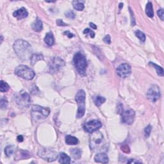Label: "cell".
I'll return each mask as SVG.
<instances>
[{
  "mask_svg": "<svg viewBox=\"0 0 164 164\" xmlns=\"http://www.w3.org/2000/svg\"><path fill=\"white\" fill-rule=\"evenodd\" d=\"M14 50L16 54L23 60H27L32 56V48L28 42L19 39L14 44Z\"/></svg>",
  "mask_w": 164,
  "mask_h": 164,
  "instance_id": "cell-1",
  "label": "cell"
},
{
  "mask_svg": "<svg viewBox=\"0 0 164 164\" xmlns=\"http://www.w3.org/2000/svg\"><path fill=\"white\" fill-rule=\"evenodd\" d=\"M73 62L78 72L81 76H85L87 67V62L85 56L82 53H77L74 56Z\"/></svg>",
  "mask_w": 164,
  "mask_h": 164,
  "instance_id": "cell-2",
  "label": "cell"
},
{
  "mask_svg": "<svg viewBox=\"0 0 164 164\" xmlns=\"http://www.w3.org/2000/svg\"><path fill=\"white\" fill-rule=\"evenodd\" d=\"M15 74L17 76L26 80H33L35 73L33 69L27 66H18L15 69Z\"/></svg>",
  "mask_w": 164,
  "mask_h": 164,
  "instance_id": "cell-3",
  "label": "cell"
},
{
  "mask_svg": "<svg viewBox=\"0 0 164 164\" xmlns=\"http://www.w3.org/2000/svg\"><path fill=\"white\" fill-rule=\"evenodd\" d=\"M85 92L83 90H80L77 92L75 99L78 106V108L76 117L78 119H80L85 115Z\"/></svg>",
  "mask_w": 164,
  "mask_h": 164,
  "instance_id": "cell-4",
  "label": "cell"
},
{
  "mask_svg": "<svg viewBox=\"0 0 164 164\" xmlns=\"http://www.w3.org/2000/svg\"><path fill=\"white\" fill-rule=\"evenodd\" d=\"M14 99L15 103L20 107L28 108L30 105L31 98L25 90H22L15 95Z\"/></svg>",
  "mask_w": 164,
  "mask_h": 164,
  "instance_id": "cell-5",
  "label": "cell"
},
{
  "mask_svg": "<svg viewBox=\"0 0 164 164\" xmlns=\"http://www.w3.org/2000/svg\"><path fill=\"white\" fill-rule=\"evenodd\" d=\"M104 137L100 131H96L92 133L90 136V147L92 150H96L103 146Z\"/></svg>",
  "mask_w": 164,
  "mask_h": 164,
  "instance_id": "cell-6",
  "label": "cell"
},
{
  "mask_svg": "<svg viewBox=\"0 0 164 164\" xmlns=\"http://www.w3.org/2000/svg\"><path fill=\"white\" fill-rule=\"evenodd\" d=\"M50 109L48 107H43L39 105H33L31 107V115L37 119H45L50 115Z\"/></svg>",
  "mask_w": 164,
  "mask_h": 164,
  "instance_id": "cell-7",
  "label": "cell"
},
{
  "mask_svg": "<svg viewBox=\"0 0 164 164\" xmlns=\"http://www.w3.org/2000/svg\"><path fill=\"white\" fill-rule=\"evenodd\" d=\"M38 155L42 159L49 162H53L58 158V155L56 151L47 148L40 149L38 151Z\"/></svg>",
  "mask_w": 164,
  "mask_h": 164,
  "instance_id": "cell-8",
  "label": "cell"
},
{
  "mask_svg": "<svg viewBox=\"0 0 164 164\" xmlns=\"http://www.w3.org/2000/svg\"><path fill=\"white\" fill-rule=\"evenodd\" d=\"M64 66H65V62L61 58L56 56V57L53 58L50 62V71L51 72L54 73V72H58Z\"/></svg>",
  "mask_w": 164,
  "mask_h": 164,
  "instance_id": "cell-9",
  "label": "cell"
},
{
  "mask_svg": "<svg viewBox=\"0 0 164 164\" xmlns=\"http://www.w3.org/2000/svg\"><path fill=\"white\" fill-rule=\"evenodd\" d=\"M102 126L101 122L98 120H93L86 122L83 125V129L86 132L92 133L98 131Z\"/></svg>",
  "mask_w": 164,
  "mask_h": 164,
  "instance_id": "cell-10",
  "label": "cell"
},
{
  "mask_svg": "<svg viewBox=\"0 0 164 164\" xmlns=\"http://www.w3.org/2000/svg\"><path fill=\"white\" fill-rule=\"evenodd\" d=\"M147 97L150 101L156 102L160 97V91L158 86L157 85H153L147 90Z\"/></svg>",
  "mask_w": 164,
  "mask_h": 164,
  "instance_id": "cell-11",
  "label": "cell"
},
{
  "mask_svg": "<svg viewBox=\"0 0 164 164\" xmlns=\"http://www.w3.org/2000/svg\"><path fill=\"white\" fill-rule=\"evenodd\" d=\"M117 74L120 78H125L131 74V66L128 64H122L118 67L116 70Z\"/></svg>",
  "mask_w": 164,
  "mask_h": 164,
  "instance_id": "cell-12",
  "label": "cell"
},
{
  "mask_svg": "<svg viewBox=\"0 0 164 164\" xmlns=\"http://www.w3.org/2000/svg\"><path fill=\"white\" fill-rule=\"evenodd\" d=\"M135 111L133 110H128L121 114L122 121L126 125H131L135 120Z\"/></svg>",
  "mask_w": 164,
  "mask_h": 164,
  "instance_id": "cell-13",
  "label": "cell"
},
{
  "mask_svg": "<svg viewBox=\"0 0 164 164\" xmlns=\"http://www.w3.org/2000/svg\"><path fill=\"white\" fill-rule=\"evenodd\" d=\"M13 15H14V17L17 18V19H22L27 17V16L28 15V12L25 8L22 7L14 12Z\"/></svg>",
  "mask_w": 164,
  "mask_h": 164,
  "instance_id": "cell-14",
  "label": "cell"
},
{
  "mask_svg": "<svg viewBox=\"0 0 164 164\" xmlns=\"http://www.w3.org/2000/svg\"><path fill=\"white\" fill-rule=\"evenodd\" d=\"M29 157H31V154L29 152L27 151L19 150L15 155V160L28 159Z\"/></svg>",
  "mask_w": 164,
  "mask_h": 164,
  "instance_id": "cell-15",
  "label": "cell"
},
{
  "mask_svg": "<svg viewBox=\"0 0 164 164\" xmlns=\"http://www.w3.org/2000/svg\"><path fill=\"white\" fill-rule=\"evenodd\" d=\"M95 162L97 163H108V157L105 153H98L94 157Z\"/></svg>",
  "mask_w": 164,
  "mask_h": 164,
  "instance_id": "cell-16",
  "label": "cell"
},
{
  "mask_svg": "<svg viewBox=\"0 0 164 164\" xmlns=\"http://www.w3.org/2000/svg\"><path fill=\"white\" fill-rule=\"evenodd\" d=\"M32 28L34 31L39 32L41 31L43 28V24L41 19L39 17H37L35 22L32 24Z\"/></svg>",
  "mask_w": 164,
  "mask_h": 164,
  "instance_id": "cell-17",
  "label": "cell"
},
{
  "mask_svg": "<svg viewBox=\"0 0 164 164\" xmlns=\"http://www.w3.org/2000/svg\"><path fill=\"white\" fill-rule=\"evenodd\" d=\"M44 42L48 46H52L55 43V39L53 34L52 32H49V33H46V37L44 38Z\"/></svg>",
  "mask_w": 164,
  "mask_h": 164,
  "instance_id": "cell-18",
  "label": "cell"
},
{
  "mask_svg": "<svg viewBox=\"0 0 164 164\" xmlns=\"http://www.w3.org/2000/svg\"><path fill=\"white\" fill-rule=\"evenodd\" d=\"M59 162L60 163L68 164L71 163V158L65 153H59Z\"/></svg>",
  "mask_w": 164,
  "mask_h": 164,
  "instance_id": "cell-19",
  "label": "cell"
},
{
  "mask_svg": "<svg viewBox=\"0 0 164 164\" xmlns=\"http://www.w3.org/2000/svg\"><path fill=\"white\" fill-rule=\"evenodd\" d=\"M44 60V56L42 54H33L30 58V64L31 66H34L37 62Z\"/></svg>",
  "mask_w": 164,
  "mask_h": 164,
  "instance_id": "cell-20",
  "label": "cell"
},
{
  "mask_svg": "<svg viewBox=\"0 0 164 164\" xmlns=\"http://www.w3.org/2000/svg\"><path fill=\"white\" fill-rule=\"evenodd\" d=\"M70 153L72 155V157L74 160H78L81 158L82 156V151L78 148H73L70 150Z\"/></svg>",
  "mask_w": 164,
  "mask_h": 164,
  "instance_id": "cell-21",
  "label": "cell"
},
{
  "mask_svg": "<svg viewBox=\"0 0 164 164\" xmlns=\"http://www.w3.org/2000/svg\"><path fill=\"white\" fill-rule=\"evenodd\" d=\"M66 142L68 145H76L78 144V139L76 137L71 135H67L66 137Z\"/></svg>",
  "mask_w": 164,
  "mask_h": 164,
  "instance_id": "cell-22",
  "label": "cell"
},
{
  "mask_svg": "<svg viewBox=\"0 0 164 164\" xmlns=\"http://www.w3.org/2000/svg\"><path fill=\"white\" fill-rule=\"evenodd\" d=\"M72 4L73 5V7L75 10H78V11H82L84 9V4L83 3L80 1H73L72 2Z\"/></svg>",
  "mask_w": 164,
  "mask_h": 164,
  "instance_id": "cell-23",
  "label": "cell"
},
{
  "mask_svg": "<svg viewBox=\"0 0 164 164\" xmlns=\"http://www.w3.org/2000/svg\"><path fill=\"white\" fill-rule=\"evenodd\" d=\"M146 13L149 17H153L154 16V12H153V4L151 2H148L146 7Z\"/></svg>",
  "mask_w": 164,
  "mask_h": 164,
  "instance_id": "cell-24",
  "label": "cell"
},
{
  "mask_svg": "<svg viewBox=\"0 0 164 164\" xmlns=\"http://www.w3.org/2000/svg\"><path fill=\"white\" fill-rule=\"evenodd\" d=\"M149 64L151 66H152L154 68H155L156 71H157V74L158 75V76H163V69L162 67L158 66L156 64H154L153 62H149Z\"/></svg>",
  "mask_w": 164,
  "mask_h": 164,
  "instance_id": "cell-25",
  "label": "cell"
},
{
  "mask_svg": "<svg viewBox=\"0 0 164 164\" xmlns=\"http://www.w3.org/2000/svg\"><path fill=\"white\" fill-rule=\"evenodd\" d=\"M94 101L97 106H100L102 104H103L106 101V99L102 96H97L94 99Z\"/></svg>",
  "mask_w": 164,
  "mask_h": 164,
  "instance_id": "cell-26",
  "label": "cell"
},
{
  "mask_svg": "<svg viewBox=\"0 0 164 164\" xmlns=\"http://www.w3.org/2000/svg\"><path fill=\"white\" fill-rule=\"evenodd\" d=\"M0 84H1L0 85V90H1V92H7V91L9 90L10 88L9 85H8V83H7L6 82H5L4 81L1 80Z\"/></svg>",
  "mask_w": 164,
  "mask_h": 164,
  "instance_id": "cell-27",
  "label": "cell"
},
{
  "mask_svg": "<svg viewBox=\"0 0 164 164\" xmlns=\"http://www.w3.org/2000/svg\"><path fill=\"white\" fill-rule=\"evenodd\" d=\"M14 146H7L5 149V155H6L7 157H10V156L13 154V153H14Z\"/></svg>",
  "mask_w": 164,
  "mask_h": 164,
  "instance_id": "cell-28",
  "label": "cell"
},
{
  "mask_svg": "<svg viewBox=\"0 0 164 164\" xmlns=\"http://www.w3.org/2000/svg\"><path fill=\"white\" fill-rule=\"evenodd\" d=\"M135 33L137 38H139L140 40H141V41L142 42H144L145 41H146V35H145V34L143 33V32H142L140 30H137Z\"/></svg>",
  "mask_w": 164,
  "mask_h": 164,
  "instance_id": "cell-29",
  "label": "cell"
},
{
  "mask_svg": "<svg viewBox=\"0 0 164 164\" xmlns=\"http://www.w3.org/2000/svg\"><path fill=\"white\" fill-rule=\"evenodd\" d=\"M8 106V101L6 99L1 98L0 101V107L2 110H5L7 108Z\"/></svg>",
  "mask_w": 164,
  "mask_h": 164,
  "instance_id": "cell-30",
  "label": "cell"
},
{
  "mask_svg": "<svg viewBox=\"0 0 164 164\" xmlns=\"http://www.w3.org/2000/svg\"><path fill=\"white\" fill-rule=\"evenodd\" d=\"M83 33L87 35H90L92 39L94 38V37H95V33H94V32L92 30H91V29H89V28L85 29V30L83 31Z\"/></svg>",
  "mask_w": 164,
  "mask_h": 164,
  "instance_id": "cell-31",
  "label": "cell"
},
{
  "mask_svg": "<svg viewBox=\"0 0 164 164\" xmlns=\"http://www.w3.org/2000/svg\"><path fill=\"white\" fill-rule=\"evenodd\" d=\"M151 130H152V126L151 125H148L146 128L144 129V133H145V136H146V137H149Z\"/></svg>",
  "mask_w": 164,
  "mask_h": 164,
  "instance_id": "cell-32",
  "label": "cell"
},
{
  "mask_svg": "<svg viewBox=\"0 0 164 164\" xmlns=\"http://www.w3.org/2000/svg\"><path fill=\"white\" fill-rule=\"evenodd\" d=\"M65 15L67 17L70 19H74L75 17H76L75 14L73 12V11H72V10H69V11L66 12L65 13Z\"/></svg>",
  "mask_w": 164,
  "mask_h": 164,
  "instance_id": "cell-33",
  "label": "cell"
},
{
  "mask_svg": "<svg viewBox=\"0 0 164 164\" xmlns=\"http://www.w3.org/2000/svg\"><path fill=\"white\" fill-rule=\"evenodd\" d=\"M129 10H130V13L131 15V26H134L135 25V17H134V14L133 12L131 10V8H129Z\"/></svg>",
  "mask_w": 164,
  "mask_h": 164,
  "instance_id": "cell-34",
  "label": "cell"
},
{
  "mask_svg": "<svg viewBox=\"0 0 164 164\" xmlns=\"http://www.w3.org/2000/svg\"><path fill=\"white\" fill-rule=\"evenodd\" d=\"M157 14L158 15V17L160 18V19L162 21L164 20V13H163V10L162 9H159L157 12Z\"/></svg>",
  "mask_w": 164,
  "mask_h": 164,
  "instance_id": "cell-35",
  "label": "cell"
},
{
  "mask_svg": "<svg viewBox=\"0 0 164 164\" xmlns=\"http://www.w3.org/2000/svg\"><path fill=\"white\" fill-rule=\"evenodd\" d=\"M103 41L106 43V44H110L111 43V38L109 35H106L103 38Z\"/></svg>",
  "mask_w": 164,
  "mask_h": 164,
  "instance_id": "cell-36",
  "label": "cell"
},
{
  "mask_svg": "<svg viewBox=\"0 0 164 164\" xmlns=\"http://www.w3.org/2000/svg\"><path fill=\"white\" fill-rule=\"evenodd\" d=\"M121 150L123 152H125L126 153H130V147H129L128 145H124L123 146L121 147Z\"/></svg>",
  "mask_w": 164,
  "mask_h": 164,
  "instance_id": "cell-37",
  "label": "cell"
},
{
  "mask_svg": "<svg viewBox=\"0 0 164 164\" xmlns=\"http://www.w3.org/2000/svg\"><path fill=\"white\" fill-rule=\"evenodd\" d=\"M56 25H57L59 26H68V25H67L66 23H64V21L62 20H61V19L56 20Z\"/></svg>",
  "mask_w": 164,
  "mask_h": 164,
  "instance_id": "cell-38",
  "label": "cell"
},
{
  "mask_svg": "<svg viewBox=\"0 0 164 164\" xmlns=\"http://www.w3.org/2000/svg\"><path fill=\"white\" fill-rule=\"evenodd\" d=\"M127 163H141L142 162H140V161L139 160H137L136 159H132V158H131V159L128 160Z\"/></svg>",
  "mask_w": 164,
  "mask_h": 164,
  "instance_id": "cell-39",
  "label": "cell"
},
{
  "mask_svg": "<svg viewBox=\"0 0 164 164\" xmlns=\"http://www.w3.org/2000/svg\"><path fill=\"white\" fill-rule=\"evenodd\" d=\"M64 35H66L69 38H72V37H74V35L71 33L69 31H66L65 32H64Z\"/></svg>",
  "mask_w": 164,
  "mask_h": 164,
  "instance_id": "cell-40",
  "label": "cell"
},
{
  "mask_svg": "<svg viewBox=\"0 0 164 164\" xmlns=\"http://www.w3.org/2000/svg\"><path fill=\"white\" fill-rule=\"evenodd\" d=\"M17 141L18 142H23V137L22 135H19L17 137Z\"/></svg>",
  "mask_w": 164,
  "mask_h": 164,
  "instance_id": "cell-41",
  "label": "cell"
},
{
  "mask_svg": "<svg viewBox=\"0 0 164 164\" xmlns=\"http://www.w3.org/2000/svg\"><path fill=\"white\" fill-rule=\"evenodd\" d=\"M90 27L91 28H92L93 29H97V26H96V25H94V23H90Z\"/></svg>",
  "mask_w": 164,
  "mask_h": 164,
  "instance_id": "cell-42",
  "label": "cell"
},
{
  "mask_svg": "<svg viewBox=\"0 0 164 164\" xmlns=\"http://www.w3.org/2000/svg\"><path fill=\"white\" fill-rule=\"evenodd\" d=\"M119 9H121L122 8V7H123V3H120L119 4Z\"/></svg>",
  "mask_w": 164,
  "mask_h": 164,
  "instance_id": "cell-43",
  "label": "cell"
},
{
  "mask_svg": "<svg viewBox=\"0 0 164 164\" xmlns=\"http://www.w3.org/2000/svg\"><path fill=\"white\" fill-rule=\"evenodd\" d=\"M1 43H2V42H3V35H1Z\"/></svg>",
  "mask_w": 164,
  "mask_h": 164,
  "instance_id": "cell-44",
  "label": "cell"
}]
</instances>
